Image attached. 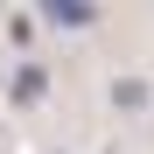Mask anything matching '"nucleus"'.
<instances>
[{
  "label": "nucleus",
  "instance_id": "1",
  "mask_svg": "<svg viewBox=\"0 0 154 154\" xmlns=\"http://www.w3.org/2000/svg\"><path fill=\"white\" fill-rule=\"evenodd\" d=\"M42 14L56 21V28H84V21H91V7H77V0H49Z\"/></svg>",
  "mask_w": 154,
  "mask_h": 154
}]
</instances>
